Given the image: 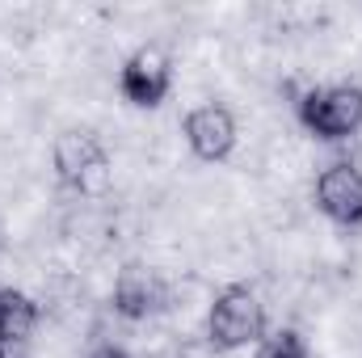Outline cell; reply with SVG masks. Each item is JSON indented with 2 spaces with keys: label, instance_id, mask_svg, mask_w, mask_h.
I'll use <instances>...</instances> for the list:
<instances>
[{
  "label": "cell",
  "instance_id": "obj_1",
  "mask_svg": "<svg viewBox=\"0 0 362 358\" xmlns=\"http://www.w3.org/2000/svg\"><path fill=\"white\" fill-rule=\"evenodd\" d=\"M299 122L308 135L325 144L354 139L362 131V85L358 81H337V85H312L299 93Z\"/></svg>",
  "mask_w": 362,
  "mask_h": 358
},
{
  "label": "cell",
  "instance_id": "obj_2",
  "mask_svg": "<svg viewBox=\"0 0 362 358\" xmlns=\"http://www.w3.org/2000/svg\"><path fill=\"white\" fill-rule=\"evenodd\" d=\"M266 304L253 287H223L215 299H211V312H206V346L211 350H245L253 342L266 337Z\"/></svg>",
  "mask_w": 362,
  "mask_h": 358
},
{
  "label": "cell",
  "instance_id": "obj_3",
  "mask_svg": "<svg viewBox=\"0 0 362 358\" xmlns=\"http://www.w3.org/2000/svg\"><path fill=\"white\" fill-rule=\"evenodd\" d=\"M173 299V278H165V270L152 262H122L110 287V308L127 321V325H148L160 321L169 312Z\"/></svg>",
  "mask_w": 362,
  "mask_h": 358
},
{
  "label": "cell",
  "instance_id": "obj_4",
  "mask_svg": "<svg viewBox=\"0 0 362 358\" xmlns=\"http://www.w3.org/2000/svg\"><path fill=\"white\" fill-rule=\"evenodd\" d=\"M118 89H122V97L131 105L156 110L169 97V89H173V59H169V51L156 47V42L131 51L122 59V68H118Z\"/></svg>",
  "mask_w": 362,
  "mask_h": 358
},
{
  "label": "cell",
  "instance_id": "obj_5",
  "mask_svg": "<svg viewBox=\"0 0 362 358\" xmlns=\"http://www.w3.org/2000/svg\"><path fill=\"white\" fill-rule=\"evenodd\" d=\"M316 211L341 228H358L362 224V165L354 161H333L320 169V178L312 185Z\"/></svg>",
  "mask_w": 362,
  "mask_h": 358
},
{
  "label": "cell",
  "instance_id": "obj_6",
  "mask_svg": "<svg viewBox=\"0 0 362 358\" xmlns=\"http://www.w3.org/2000/svg\"><path fill=\"white\" fill-rule=\"evenodd\" d=\"M236 144H240V131H236V114L228 105L206 101V105L189 110V118H185V148L198 161H206V165L228 161L236 152Z\"/></svg>",
  "mask_w": 362,
  "mask_h": 358
},
{
  "label": "cell",
  "instance_id": "obj_7",
  "mask_svg": "<svg viewBox=\"0 0 362 358\" xmlns=\"http://www.w3.org/2000/svg\"><path fill=\"white\" fill-rule=\"evenodd\" d=\"M105 161H110V152H105V139L97 127H64L51 144V165L68 190H81L85 178L93 169H101Z\"/></svg>",
  "mask_w": 362,
  "mask_h": 358
},
{
  "label": "cell",
  "instance_id": "obj_8",
  "mask_svg": "<svg viewBox=\"0 0 362 358\" xmlns=\"http://www.w3.org/2000/svg\"><path fill=\"white\" fill-rule=\"evenodd\" d=\"M34 333H38V299H30L17 287H0V350L30 346Z\"/></svg>",
  "mask_w": 362,
  "mask_h": 358
},
{
  "label": "cell",
  "instance_id": "obj_9",
  "mask_svg": "<svg viewBox=\"0 0 362 358\" xmlns=\"http://www.w3.org/2000/svg\"><path fill=\"white\" fill-rule=\"evenodd\" d=\"M253 358H308V346H303V337L291 325H278V329H270L257 342V354Z\"/></svg>",
  "mask_w": 362,
  "mask_h": 358
},
{
  "label": "cell",
  "instance_id": "obj_10",
  "mask_svg": "<svg viewBox=\"0 0 362 358\" xmlns=\"http://www.w3.org/2000/svg\"><path fill=\"white\" fill-rule=\"evenodd\" d=\"M89 358H131V354H127V346H105V342H97L89 350Z\"/></svg>",
  "mask_w": 362,
  "mask_h": 358
},
{
  "label": "cell",
  "instance_id": "obj_11",
  "mask_svg": "<svg viewBox=\"0 0 362 358\" xmlns=\"http://www.w3.org/2000/svg\"><path fill=\"white\" fill-rule=\"evenodd\" d=\"M0 245H4V232H0Z\"/></svg>",
  "mask_w": 362,
  "mask_h": 358
}]
</instances>
